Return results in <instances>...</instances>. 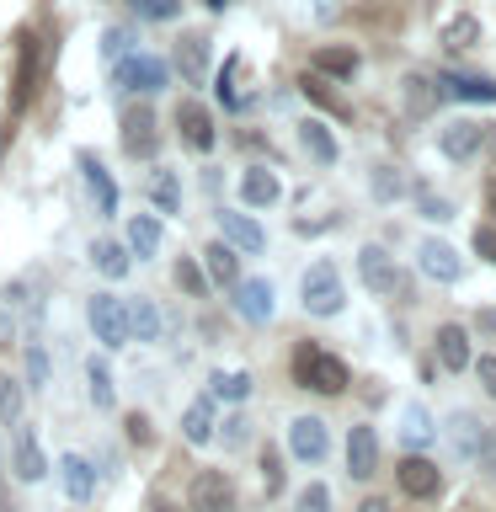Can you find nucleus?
<instances>
[{"label": "nucleus", "mask_w": 496, "mask_h": 512, "mask_svg": "<svg viewBox=\"0 0 496 512\" xmlns=\"http://www.w3.org/2000/svg\"><path fill=\"white\" fill-rule=\"evenodd\" d=\"M294 379L299 390H315V395H342L347 390V363L326 347H299L294 352Z\"/></svg>", "instance_id": "nucleus-1"}, {"label": "nucleus", "mask_w": 496, "mask_h": 512, "mask_svg": "<svg viewBox=\"0 0 496 512\" xmlns=\"http://www.w3.org/2000/svg\"><path fill=\"white\" fill-rule=\"evenodd\" d=\"M299 294H304V310L310 315H342V272H336L331 262H315L310 272H304V283H299Z\"/></svg>", "instance_id": "nucleus-2"}, {"label": "nucleus", "mask_w": 496, "mask_h": 512, "mask_svg": "<svg viewBox=\"0 0 496 512\" xmlns=\"http://www.w3.org/2000/svg\"><path fill=\"white\" fill-rule=\"evenodd\" d=\"M112 80H118V91L155 96V91H166V64H160L155 54H128V59H118Z\"/></svg>", "instance_id": "nucleus-3"}, {"label": "nucleus", "mask_w": 496, "mask_h": 512, "mask_svg": "<svg viewBox=\"0 0 496 512\" xmlns=\"http://www.w3.org/2000/svg\"><path fill=\"white\" fill-rule=\"evenodd\" d=\"M86 320H91V331L102 347H128V310H123L118 294H96L86 304Z\"/></svg>", "instance_id": "nucleus-4"}, {"label": "nucleus", "mask_w": 496, "mask_h": 512, "mask_svg": "<svg viewBox=\"0 0 496 512\" xmlns=\"http://www.w3.org/2000/svg\"><path fill=\"white\" fill-rule=\"evenodd\" d=\"M448 438H454L459 459H480V464H496V438L486 432V422H475L470 411H459L454 422H448Z\"/></svg>", "instance_id": "nucleus-5"}, {"label": "nucleus", "mask_w": 496, "mask_h": 512, "mask_svg": "<svg viewBox=\"0 0 496 512\" xmlns=\"http://www.w3.org/2000/svg\"><path fill=\"white\" fill-rule=\"evenodd\" d=\"M187 502H192V512H235V486H230V475L198 470V475H192Z\"/></svg>", "instance_id": "nucleus-6"}, {"label": "nucleus", "mask_w": 496, "mask_h": 512, "mask_svg": "<svg viewBox=\"0 0 496 512\" xmlns=\"http://www.w3.org/2000/svg\"><path fill=\"white\" fill-rule=\"evenodd\" d=\"M395 486L406 491V496H416V502H427V496H438V491H443V470H438L432 459L411 454V459H400V464H395Z\"/></svg>", "instance_id": "nucleus-7"}, {"label": "nucleus", "mask_w": 496, "mask_h": 512, "mask_svg": "<svg viewBox=\"0 0 496 512\" xmlns=\"http://www.w3.org/2000/svg\"><path fill=\"white\" fill-rule=\"evenodd\" d=\"M288 448H294V459L320 464V459H326V448H331L326 422H320V416H294V422H288Z\"/></svg>", "instance_id": "nucleus-8"}, {"label": "nucleus", "mask_w": 496, "mask_h": 512, "mask_svg": "<svg viewBox=\"0 0 496 512\" xmlns=\"http://www.w3.org/2000/svg\"><path fill=\"white\" fill-rule=\"evenodd\" d=\"M235 310H240V320H251V326H267V320L278 315V294H272L267 278H246V283H235Z\"/></svg>", "instance_id": "nucleus-9"}, {"label": "nucleus", "mask_w": 496, "mask_h": 512, "mask_svg": "<svg viewBox=\"0 0 496 512\" xmlns=\"http://www.w3.org/2000/svg\"><path fill=\"white\" fill-rule=\"evenodd\" d=\"M358 272H363V283L374 288V294H400V267H395V256L384 251V246H363L358 251Z\"/></svg>", "instance_id": "nucleus-10"}, {"label": "nucleus", "mask_w": 496, "mask_h": 512, "mask_svg": "<svg viewBox=\"0 0 496 512\" xmlns=\"http://www.w3.org/2000/svg\"><path fill=\"white\" fill-rule=\"evenodd\" d=\"M11 470H16V480H27V486L48 475L43 443H38V432H32V427H16L11 432Z\"/></svg>", "instance_id": "nucleus-11"}, {"label": "nucleus", "mask_w": 496, "mask_h": 512, "mask_svg": "<svg viewBox=\"0 0 496 512\" xmlns=\"http://www.w3.org/2000/svg\"><path fill=\"white\" fill-rule=\"evenodd\" d=\"M155 144H160L155 112H150V107H128V112H123V150L134 155V160H150Z\"/></svg>", "instance_id": "nucleus-12"}, {"label": "nucleus", "mask_w": 496, "mask_h": 512, "mask_svg": "<svg viewBox=\"0 0 496 512\" xmlns=\"http://www.w3.org/2000/svg\"><path fill=\"white\" fill-rule=\"evenodd\" d=\"M176 128H182V144H187V150H198V155H208V150H214V139H219L203 102H182V107H176Z\"/></svg>", "instance_id": "nucleus-13"}, {"label": "nucleus", "mask_w": 496, "mask_h": 512, "mask_svg": "<svg viewBox=\"0 0 496 512\" xmlns=\"http://www.w3.org/2000/svg\"><path fill=\"white\" fill-rule=\"evenodd\" d=\"M432 96H454V102H496V80L491 75H438Z\"/></svg>", "instance_id": "nucleus-14"}, {"label": "nucleus", "mask_w": 496, "mask_h": 512, "mask_svg": "<svg viewBox=\"0 0 496 512\" xmlns=\"http://www.w3.org/2000/svg\"><path fill=\"white\" fill-rule=\"evenodd\" d=\"M374 470H379V432L374 427H352L347 432V475L368 480Z\"/></svg>", "instance_id": "nucleus-15"}, {"label": "nucleus", "mask_w": 496, "mask_h": 512, "mask_svg": "<svg viewBox=\"0 0 496 512\" xmlns=\"http://www.w3.org/2000/svg\"><path fill=\"white\" fill-rule=\"evenodd\" d=\"M480 144H486V128L470 123V118H459V123H443V128H438V150H443L448 160H470Z\"/></svg>", "instance_id": "nucleus-16"}, {"label": "nucleus", "mask_w": 496, "mask_h": 512, "mask_svg": "<svg viewBox=\"0 0 496 512\" xmlns=\"http://www.w3.org/2000/svg\"><path fill=\"white\" fill-rule=\"evenodd\" d=\"M219 240L224 246H240V251H262L267 246L262 224H256L251 214H235V208H219Z\"/></svg>", "instance_id": "nucleus-17"}, {"label": "nucleus", "mask_w": 496, "mask_h": 512, "mask_svg": "<svg viewBox=\"0 0 496 512\" xmlns=\"http://www.w3.org/2000/svg\"><path fill=\"white\" fill-rule=\"evenodd\" d=\"M75 166H80V176H86V187H91L96 208H102V214H118V182L107 176L102 160H96L91 150H80V155H75Z\"/></svg>", "instance_id": "nucleus-18"}, {"label": "nucleus", "mask_w": 496, "mask_h": 512, "mask_svg": "<svg viewBox=\"0 0 496 512\" xmlns=\"http://www.w3.org/2000/svg\"><path fill=\"white\" fill-rule=\"evenodd\" d=\"M422 272L432 283H459V272H464V262H459V251L454 246H443V240H422Z\"/></svg>", "instance_id": "nucleus-19"}, {"label": "nucleus", "mask_w": 496, "mask_h": 512, "mask_svg": "<svg viewBox=\"0 0 496 512\" xmlns=\"http://www.w3.org/2000/svg\"><path fill=\"white\" fill-rule=\"evenodd\" d=\"M59 480H64V496H70V502H91L96 496V470H91L86 454H64L59 459Z\"/></svg>", "instance_id": "nucleus-20"}, {"label": "nucleus", "mask_w": 496, "mask_h": 512, "mask_svg": "<svg viewBox=\"0 0 496 512\" xmlns=\"http://www.w3.org/2000/svg\"><path fill=\"white\" fill-rule=\"evenodd\" d=\"M358 48H315V54H310V75H320V80H352V75H358Z\"/></svg>", "instance_id": "nucleus-21"}, {"label": "nucleus", "mask_w": 496, "mask_h": 512, "mask_svg": "<svg viewBox=\"0 0 496 512\" xmlns=\"http://www.w3.org/2000/svg\"><path fill=\"white\" fill-rule=\"evenodd\" d=\"M176 70H182L187 86H203V75H208V38L187 32V38L176 43Z\"/></svg>", "instance_id": "nucleus-22"}, {"label": "nucleus", "mask_w": 496, "mask_h": 512, "mask_svg": "<svg viewBox=\"0 0 496 512\" xmlns=\"http://www.w3.org/2000/svg\"><path fill=\"white\" fill-rule=\"evenodd\" d=\"M240 198H246L251 208H272V203L283 198V182L267 166H251L246 176H240Z\"/></svg>", "instance_id": "nucleus-23"}, {"label": "nucleus", "mask_w": 496, "mask_h": 512, "mask_svg": "<svg viewBox=\"0 0 496 512\" xmlns=\"http://www.w3.org/2000/svg\"><path fill=\"white\" fill-rule=\"evenodd\" d=\"M299 144H304V155H310L315 166H336V155H342V150H336V139H331V128L320 123V118H304L299 123Z\"/></svg>", "instance_id": "nucleus-24"}, {"label": "nucleus", "mask_w": 496, "mask_h": 512, "mask_svg": "<svg viewBox=\"0 0 496 512\" xmlns=\"http://www.w3.org/2000/svg\"><path fill=\"white\" fill-rule=\"evenodd\" d=\"M32 80H38V38L22 32V38H16V107H27Z\"/></svg>", "instance_id": "nucleus-25"}, {"label": "nucleus", "mask_w": 496, "mask_h": 512, "mask_svg": "<svg viewBox=\"0 0 496 512\" xmlns=\"http://www.w3.org/2000/svg\"><path fill=\"white\" fill-rule=\"evenodd\" d=\"M438 363L448 374L470 368V336H464V326H438Z\"/></svg>", "instance_id": "nucleus-26"}, {"label": "nucleus", "mask_w": 496, "mask_h": 512, "mask_svg": "<svg viewBox=\"0 0 496 512\" xmlns=\"http://www.w3.org/2000/svg\"><path fill=\"white\" fill-rule=\"evenodd\" d=\"M182 438H187L192 448L214 443V400H192L187 416H182Z\"/></svg>", "instance_id": "nucleus-27"}, {"label": "nucleus", "mask_w": 496, "mask_h": 512, "mask_svg": "<svg viewBox=\"0 0 496 512\" xmlns=\"http://www.w3.org/2000/svg\"><path fill=\"white\" fill-rule=\"evenodd\" d=\"M128 251H134L139 262L160 251V219L155 214H134V219H128Z\"/></svg>", "instance_id": "nucleus-28"}, {"label": "nucleus", "mask_w": 496, "mask_h": 512, "mask_svg": "<svg viewBox=\"0 0 496 512\" xmlns=\"http://www.w3.org/2000/svg\"><path fill=\"white\" fill-rule=\"evenodd\" d=\"M203 262H208V278H214V283H224V288L240 283V256L224 246V240H214V246L203 251Z\"/></svg>", "instance_id": "nucleus-29"}, {"label": "nucleus", "mask_w": 496, "mask_h": 512, "mask_svg": "<svg viewBox=\"0 0 496 512\" xmlns=\"http://www.w3.org/2000/svg\"><path fill=\"white\" fill-rule=\"evenodd\" d=\"M400 438H406V448H427L432 438H438L427 406H406V411H400Z\"/></svg>", "instance_id": "nucleus-30"}, {"label": "nucleus", "mask_w": 496, "mask_h": 512, "mask_svg": "<svg viewBox=\"0 0 496 512\" xmlns=\"http://www.w3.org/2000/svg\"><path fill=\"white\" fill-rule=\"evenodd\" d=\"M123 310H128V336L155 342V336H160V310H155V304H150V299H128Z\"/></svg>", "instance_id": "nucleus-31"}, {"label": "nucleus", "mask_w": 496, "mask_h": 512, "mask_svg": "<svg viewBox=\"0 0 496 512\" xmlns=\"http://www.w3.org/2000/svg\"><path fill=\"white\" fill-rule=\"evenodd\" d=\"M86 384H91V406H96V411H112V400H118V384H112V374H107L102 358L86 363Z\"/></svg>", "instance_id": "nucleus-32"}, {"label": "nucleus", "mask_w": 496, "mask_h": 512, "mask_svg": "<svg viewBox=\"0 0 496 512\" xmlns=\"http://www.w3.org/2000/svg\"><path fill=\"white\" fill-rule=\"evenodd\" d=\"M91 262H96V272H107V278H123L128 272V246H118V240H96Z\"/></svg>", "instance_id": "nucleus-33"}, {"label": "nucleus", "mask_w": 496, "mask_h": 512, "mask_svg": "<svg viewBox=\"0 0 496 512\" xmlns=\"http://www.w3.org/2000/svg\"><path fill=\"white\" fill-rule=\"evenodd\" d=\"M150 192H155V208H160V214H182V182H176V171H155Z\"/></svg>", "instance_id": "nucleus-34"}, {"label": "nucleus", "mask_w": 496, "mask_h": 512, "mask_svg": "<svg viewBox=\"0 0 496 512\" xmlns=\"http://www.w3.org/2000/svg\"><path fill=\"white\" fill-rule=\"evenodd\" d=\"M443 43L448 48H475L480 43V22H475V16H448V22H443Z\"/></svg>", "instance_id": "nucleus-35"}, {"label": "nucleus", "mask_w": 496, "mask_h": 512, "mask_svg": "<svg viewBox=\"0 0 496 512\" xmlns=\"http://www.w3.org/2000/svg\"><path fill=\"white\" fill-rule=\"evenodd\" d=\"M208 390H214V400H246L251 395V374H240V368H235V374H224V368H219V374L208 379Z\"/></svg>", "instance_id": "nucleus-36"}, {"label": "nucleus", "mask_w": 496, "mask_h": 512, "mask_svg": "<svg viewBox=\"0 0 496 512\" xmlns=\"http://www.w3.org/2000/svg\"><path fill=\"white\" fill-rule=\"evenodd\" d=\"M0 422L22 427V384H16L11 374H0Z\"/></svg>", "instance_id": "nucleus-37"}, {"label": "nucleus", "mask_w": 496, "mask_h": 512, "mask_svg": "<svg viewBox=\"0 0 496 512\" xmlns=\"http://www.w3.org/2000/svg\"><path fill=\"white\" fill-rule=\"evenodd\" d=\"M235 75H240V54L224 59V70H219V80H214V96H219L224 107H240V102H246V96H240V86H235Z\"/></svg>", "instance_id": "nucleus-38"}, {"label": "nucleus", "mask_w": 496, "mask_h": 512, "mask_svg": "<svg viewBox=\"0 0 496 512\" xmlns=\"http://www.w3.org/2000/svg\"><path fill=\"white\" fill-rule=\"evenodd\" d=\"M299 91L310 96L315 107H326V112H336V118H342V112H347V102H336V96H331V86H326V80H320V75H304V80H299Z\"/></svg>", "instance_id": "nucleus-39"}, {"label": "nucleus", "mask_w": 496, "mask_h": 512, "mask_svg": "<svg viewBox=\"0 0 496 512\" xmlns=\"http://www.w3.org/2000/svg\"><path fill=\"white\" fill-rule=\"evenodd\" d=\"M128 6H134L139 22H171L182 11V0H128Z\"/></svg>", "instance_id": "nucleus-40"}, {"label": "nucleus", "mask_w": 496, "mask_h": 512, "mask_svg": "<svg viewBox=\"0 0 496 512\" xmlns=\"http://www.w3.org/2000/svg\"><path fill=\"white\" fill-rule=\"evenodd\" d=\"M176 283H182L187 294H203V288H208V278H203V267L192 262V256H182V262H176Z\"/></svg>", "instance_id": "nucleus-41"}, {"label": "nucleus", "mask_w": 496, "mask_h": 512, "mask_svg": "<svg viewBox=\"0 0 496 512\" xmlns=\"http://www.w3.org/2000/svg\"><path fill=\"white\" fill-rule=\"evenodd\" d=\"M128 48H134V32H128V27H112L107 38H102V54L107 59H128Z\"/></svg>", "instance_id": "nucleus-42"}, {"label": "nucleus", "mask_w": 496, "mask_h": 512, "mask_svg": "<svg viewBox=\"0 0 496 512\" xmlns=\"http://www.w3.org/2000/svg\"><path fill=\"white\" fill-rule=\"evenodd\" d=\"M331 507V491L320 486V480H310V486L299 491V512H326Z\"/></svg>", "instance_id": "nucleus-43"}, {"label": "nucleus", "mask_w": 496, "mask_h": 512, "mask_svg": "<svg viewBox=\"0 0 496 512\" xmlns=\"http://www.w3.org/2000/svg\"><path fill=\"white\" fill-rule=\"evenodd\" d=\"M262 486H267V496H278V491H283V459L272 454V448L262 454Z\"/></svg>", "instance_id": "nucleus-44"}, {"label": "nucleus", "mask_w": 496, "mask_h": 512, "mask_svg": "<svg viewBox=\"0 0 496 512\" xmlns=\"http://www.w3.org/2000/svg\"><path fill=\"white\" fill-rule=\"evenodd\" d=\"M400 187H406V182H400V176H390V166H379V171H374V198H379V203L400 198Z\"/></svg>", "instance_id": "nucleus-45"}, {"label": "nucleus", "mask_w": 496, "mask_h": 512, "mask_svg": "<svg viewBox=\"0 0 496 512\" xmlns=\"http://www.w3.org/2000/svg\"><path fill=\"white\" fill-rule=\"evenodd\" d=\"M27 374H32V384H48V352H43V342H27Z\"/></svg>", "instance_id": "nucleus-46"}, {"label": "nucleus", "mask_w": 496, "mask_h": 512, "mask_svg": "<svg viewBox=\"0 0 496 512\" xmlns=\"http://www.w3.org/2000/svg\"><path fill=\"white\" fill-rule=\"evenodd\" d=\"M470 363H475V374H480V390H486V395L496 400V358L486 352V358H470Z\"/></svg>", "instance_id": "nucleus-47"}, {"label": "nucleus", "mask_w": 496, "mask_h": 512, "mask_svg": "<svg viewBox=\"0 0 496 512\" xmlns=\"http://www.w3.org/2000/svg\"><path fill=\"white\" fill-rule=\"evenodd\" d=\"M475 251L486 262H496V224H475Z\"/></svg>", "instance_id": "nucleus-48"}, {"label": "nucleus", "mask_w": 496, "mask_h": 512, "mask_svg": "<svg viewBox=\"0 0 496 512\" xmlns=\"http://www.w3.org/2000/svg\"><path fill=\"white\" fill-rule=\"evenodd\" d=\"M406 102H411V112H427V80L422 75L406 80Z\"/></svg>", "instance_id": "nucleus-49"}, {"label": "nucleus", "mask_w": 496, "mask_h": 512, "mask_svg": "<svg viewBox=\"0 0 496 512\" xmlns=\"http://www.w3.org/2000/svg\"><path fill=\"white\" fill-rule=\"evenodd\" d=\"M422 214H427V219H448L454 208H448V198H432V192H422Z\"/></svg>", "instance_id": "nucleus-50"}, {"label": "nucleus", "mask_w": 496, "mask_h": 512, "mask_svg": "<svg viewBox=\"0 0 496 512\" xmlns=\"http://www.w3.org/2000/svg\"><path fill=\"white\" fill-rule=\"evenodd\" d=\"M128 438H134V443H150V422H144V416H128Z\"/></svg>", "instance_id": "nucleus-51"}, {"label": "nucleus", "mask_w": 496, "mask_h": 512, "mask_svg": "<svg viewBox=\"0 0 496 512\" xmlns=\"http://www.w3.org/2000/svg\"><path fill=\"white\" fill-rule=\"evenodd\" d=\"M246 427H251V422H240V416H230V422H224V443H246Z\"/></svg>", "instance_id": "nucleus-52"}, {"label": "nucleus", "mask_w": 496, "mask_h": 512, "mask_svg": "<svg viewBox=\"0 0 496 512\" xmlns=\"http://www.w3.org/2000/svg\"><path fill=\"white\" fill-rule=\"evenodd\" d=\"M358 512H390V502H379V496H368V502H363Z\"/></svg>", "instance_id": "nucleus-53"}, {"label": "nucleus", "mask_w": 496, "mask_h": 512, "mask_svg": "<svg viewBox=\"0 0 496 512\" xmlns=\"http://www.w3.org/2000/svg\"><path fill=\"white\" fill-rule=\"evenodd\" d=\"M486 203H491V214H496V176L486 182Z\"/></svg>", "instance_id": "nucleus-54"}, {"label": "nucleus", "mask_w": 496, "mask_h": 512, "mask_svg": "<svg viewBox=\"0 0 496 512\" xmlns=\"http://www.w3.org/2000/svg\"><path fill=\"white\" fill-rule=\"evenodd\" d=\"M486 150H491V160H496V128H486Z\"/></svg>", "instance_id": "nucleus-55"}, {"label": "nucleus", "mask_w": 496, "mask_h": 512, "mask_svg": "<svg viewBox=\"0 0 496 512\" xmlns=\"http://www.w3.org/2000/svg\"><path fill=\"white\" fill-rule=\"evenodd\" d=\"M203 6H208V11H224V6H230V0H203Z\"/></svg>", "instance_id": "nucleus-56"}, {"label": "nucleus", "mask_w": 496, "mask_h": 512, "mask_svg": "<svg viewBox=\"0 0 496 512\" xmlns=\"http://www.w3.org/2000/svg\"><path fill=\"white\" fill-rule=\"evenodd\" d=\"M0 150H6V128H0Z\"/></svg>", "instance_id": "nucleus-57"}]
</instances>
